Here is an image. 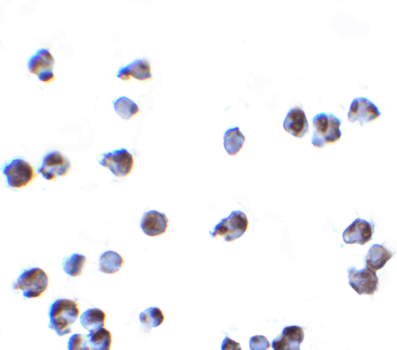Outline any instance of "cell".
<instances>
[{
  "mask_svg": "<svg viewBox=\"0 0 397 350\" xmlns=\"http://www.w3.org/2000/svg\"><path fill=\"white\" fill-rule=\"evenodd\" d=\"M285 131L302 139L309 132V124L305 110L299 107L292 108L284 120Z\"/></svg>",
  "mask_w": 397,
  "mask_h": 350,
  "instance_id": "obj_14",
  "label": "cell"
},
{
  "mask_svg": "<svg viewBox=\"0 0 397 350\" xmlns=\"http://www.w3.org/2000/svg\"><path fill=\"white\" fill-rule=\"evenodd\" d=\"M47 273L41 268L24 270L14 285L15 290H21L23 298H36L45 293L48 287Z\"/></svg>",
  "mask_w": 397,
  "mask_h": 350,
  "instance_id": "obj_3",
  "label": "cell"
},
{
  "mask_svg": "<svg viewBox=\"0 0 397 350\" xmlns=\"http://www.w3.org/2000/svg\"><path fill=\"white\" fill-rule=\"evenodd\" d=\"M374 233V227L370 222L357 218L344 230L342 238L345 244L364 245L372 240Z\"/></svg>",
  "mask_w": 397,
  "mask_h": 350,
  "instance_id": "obj_11",
  "label": "cell"
},
{
  "mask_svg": "<svg viewBox=\"0 0 397 350\" xmlns=\"http://www.w3.org/2000/svg\"><path fill=\"white\" fill-rule=\"evenodd\" d=\"M140 322L146 332H150L152 328H157L165 321V316L159 307H149L139 315Z\"/></svg>",
  "mask_w": 397,
  "mask_h": 350,
  "instance_id": "obj_21",
  "label": "cell"
},
{
  "mask_svg": "<svg viewBox=\"0 0 397 350\" xmlns=\"http://www.w3.org/2000/svg\"><path fill=\"white\" fill-rule=\"evenodd\" d=\"M392 258L393 254L384 246L375 244L370 248L366 255V266L376 272L382 270Z\"/></svg>",
  "mask_w": 397,
  "mask_h": 350,
  "instance_id": "obj_16",
  "label": "cell"
},
{
  "mask_svg": "<svg viewBox=\"0 0 397 350\" xmlns=\"http://www.w3.org/2000/svg\"><path fill=\"white\" fill-rule=\"evenodd\" d=\"M117 115L122 119L128 121L139 113V107L132 100L126 97H120L113 102Z\"/></svg>",
  "mask_w": 397,
  "mask_h": 350,
  "instance_id": "obj_20",
  "label": "cell"
},
{
  "mask_svg": "<svg viewBox=\"0 0 397 350\" xmlns=\"http://www.w3.org/2000/svg\"><path fill=\"white\" fill-rule=\"evenodd\" d=\"M106 319L105 312L99 309H90L82 314L80 323L84 329L91 332L105 327Z\"/></svg>",
  "mask_w": 397,
  "mask_h": 350,
  "instance_id": "obj_18",
  "label": "cell"
},
{
  "mask_svg": "<svg viewBox=\"0 0 397 350\" xmlns=\"http://www.w3.org/2000/svg\"><path fill=\"white\" fill-rule=\"evenodd\" d=\"M221 350H243L237 341L231 339L229 337H226L223 339Z\"/></svg>",
  "mask_w": 397,
  "mask_h": 350,
  "instance_id": "obj_26",
  "label": "cell"
},
{
  "mask_svg": "<svg viewBox=\"0 0 397 350\" xmlns=\"http://www.w3.org/2000/svg\"><path fill=\"white\" fill-rule=\"evenodd\" d=\"M90 350H110L112 335L110 331L102 328L91 332L88 335Z\"/></svg>",
  "mask_w": 397,
  "mask_h": 350,
  "instance_id": "obj_22",
  "label": "cell"
},
{
  "mask_svg": "<svg viewBox=\"0 0 397 350\" xmlns=\"http://www.w3.org/2000/svg\"><path fill=\"white\" fill-rule=\"evenodd\" d=\"M381 116L379 108L365 97H358L354 100L348 113L349 121L351 123L358 122L361 127L366 124L374 122Z\"/></svg>",
  "mask_w": 397,
  "mask_h": 350,
  "instance_id": "obj_10",
  "label": "cell"
},
{
  "mask_svg": "<svg viewBox=\"0 0 397 350\" xmlns=\"http://www.w3.org/2000/svg\"><path fill=\"white\" fill-rule=\"evenodd\" d=\"M118 79L128 82L135 79L140 82H147L152 80L151 65L148 60L135 59L127 65L120 68L117 73Z\"/></svg>",
  "mask_w": 397,
  "mask_h": 350,
  "instance_id": "obj_12",
  "label": "cell"
},
{
  "mask_svg": "<svg viewBox=\"0 0 397 350\" xmlns=\"http://www.w3.org/2000/svg\"><path fill=\"white\" fill-rule=\"evenodd\" d=\"M249 346L251 350H268L271 344L265 336H255L250 339Z\"/></svg>",
  "mask_w": 397,
  "mask_h": 350,
  "instance_id": "obj_25",
  "label": "cell"
},
{
  "mask_svg": "<svg viewBox=\"0 0 397 350\" xmlns=\"http://www.w3.org/2000/svg\"><path fill=\"white\" fill-rule=\"evenodd\" d=\"M124 264L122 255L114 251H107L100 255L99 270L107 275H115L122 269Z\"/></svg>",
  "mask_w": 397,
  "mask_h": 350,
  "instance_id": "obj_19",
  "label": "cell"
},
{
  "mask_svg": "<svg viewBox=\"0 0 397 350\" xmlns=\"http://www.w3.org/2000/svg\"><path fill=\"white\" fill-rule=\"evenodd\" d=\"M305 340V331L298 326L285 327L281 335L272 343L273 350H300Z\"/></svg>",
  "mask_w": 397,
  "mask_h": 350,
  "instance_id": "obj_13",
  "label": "cell"
},
{
  "mask_svg": "<svg viewBox=\"0 0 397 350\" xmlns=\"http://www.w3.org/2000/svg\"><path fill=\"white\" fill-rule=\"evenodd\" d=\"M68 350H90L88 336L73 335L68 341Z\"/></svg>",
  "mask_w": 397,
  "mask_h": 350,
  "instance_id": "obj_24",
  "label": "cell"
},
{
  "mask_svg": "<svg viewBox=\"0 0 397 350\" xmlns=\"http://www.w3.org/2000/svg\"><path fill=\"white\" fill-rule=\"evenodd\" d=\"M55 58L48 48H41L28 60V68L31 74L36 75L38 80L44 83H51L55 80L53 68Z\"/></svg>",
  "mask_w": 397,
  "mask_h": 350,
  "instance_id": "obj_7",
  "label": "cell"
},
{
  "mask_svg": "<svg viewBox=\"0 0 397 350\" xmlns=\"http://www.w3.org/2000/svg\"><path fill=\"white\" fill-rule=\"evenodd\" d=\"M245 142V137L238 127L230 128L223 137L224 148L231 157L237 156L243 149Z\"/></svg>",
  "mask_w": 397,
  "mask_h": 350,
  "instance_id": "obj_17",
  "label": "cell"
},
{
  "mask_svg": "<svg viewBox=\"0 0 397 350\" xmlns=\"http://www.w3.org/2000/svg\"><path fill=\"white\" fill-rule=\"evenodd\" d=\"M98 161L100 165L107 168L112 174L119 178L130 175L134 166V157L125 148L101 154Z\"/></svg>",
  "mask_w": 397,
  "mask_h": 350,
  "instance_id": "obj_6",
  "label": "cell"
},
{
  "mask_svg": "<svg viewBox=\"0 0 397 350\" xmlns=\"http://www.w3.org/2000/svg\"><path fill=\"white\" fill-rule=\"evenodd\" d=\"M341 120L333 114L321 113L313 119L314 134L312 144L317 149L339 142L342 137Z\"/></svg>",
  "mask_w": 397,
  "mask_h": 350,
  "instance_id": "obj_2",
  "label": "cell"
},
{
  "mask_svg": "<svg viewBox=\"0 0 397 350\" xmlns=\"http://www.w3.org/2000/svg\"><path fill=\"white\" fill-rule=\"evenodd\" d=\"M9 187L12 189H22L31 184L36 178L34 169L27 161L14 159L3 169Z\"/></svg>",
  "mask_w": 397,
  "mask_h": 350,
  "instance_id": "obj_5",
  "label": "cell"
},
{
  "mask_svg": "<svg viewBox=\"0 0 397 350\" xmlns=\"http://www.w3.org/2000/svg\"><path fill=\"white\" fill-rule=\"evenodd\" d=\"M168 228V218L157 211L146 212L142 218L141 228L147 235L155 237L165 234Z\"/></svg>",
  "mask_w": 397,
  "mask_h": 350,
  "instance_id": "obj_15",
  "label": "cell"
},
{
  "mask_svg": "<svg viewBox=\"0 0 397 350\" xmlns=\"http://www.w3.org/2000/svg\"><path fill=\"white\" fill-rule=\"evenodd\" d=\"M72 169L71 162L58 151L47 154L42 159L38 173L49 181L65 176Z\"/></svg>",
  "mask_w": 397,
  "mask_h": 350,
  "instance_id": "obj_8",
  "label": "cell"
},
{
  "mask_svg": "<svg viewBox=\"0 0 397 350\" xmlns=\"http://www.w3.org/2000/svg\"><path fill=\"white\" fill-rule=\"evenodd\" d=\"M349 285L359 295H373L379 287L375 271L366 267L358 270L355 267L348 269Z\"/></svg>",
  "mask_w": 397,
  "mask_h": 350,
  "instance_id": "obj_9",
  "label": "cell"
},
{
  "mask_svg": "<svg viewBox=\"0 0 397 350\" xmlns=\"http://www.w3.org/2000/svg\"><path fill=\"white\" fill-rule=\"evenodd\" d=\"M86 262L85 255L78 253L72 254L65 258L63 267L67 275L72 277L81 276Z\"/></svg>",
  "mask_w": 397,
  "mask_h": 350,
  "instance_id": "obj_23",
  "label": "cell"
},
{
  "mask_svg": "<svg viewBox=\"0 0 397 350\" xmlns=\"http://www.w3.org/2000/svg\"><path fill=\"white\" fill-rule=\"evenodd\" d=\"M80 315L78 304L69 299H58L50 306L48 327L63 336L72 332V326Z\"/></svg>",
  "mask_w": 397,
  "mask_h": 350,
  "instance_id": "obj_1",
  "label": "cell"
},
{
  "mask_svg": "<svg viewBox=\"0 0 397 350\" xmlns=\"http://www.w3.org/2000/svg\"><path fill=\"white\" fill-rule=\"evenodd\" d=\"M248 220L245 213L240 211L231 213L227 218H223L220 223L216 226L210 235L212 238L221 236L224 241L233 242L243 236L248 230Z\"/></svg>",
  "mask_w": 397,
  "mask_h": 350,
  "instance_id": "obj_4",
  "label": "cell"
}]
</instances>
